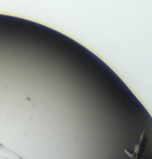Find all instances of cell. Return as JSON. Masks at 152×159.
<instances>
[{
    "mask_svg": "<svg viewBox=\"0 0 152 159\" xmlns=\"http://www.w3.org/2000/svg\"><path fill=\"white\" fill-rule=\"evenodd\" d=\"M0 157L4 159H23V158L5 147L2 144H0Z\"/></svg>",
    "mask_w": 152,
    "mask_h": 159,
    "instance_id": "1",
    "label": "cell"
}]
</instances>
